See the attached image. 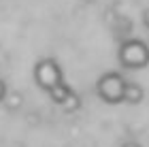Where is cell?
I'll return each instance as SVG.
<instances>
[{
  "mask_svg": "<svg viewBox=\"0 0 149 147\" xmlns=\"http://www.w3.org/2000/svg\"><path fill=\"white\" fill-rule=\"evenodd\" d=\"M47 94H49V98H51V100H53V102H56V105H62L64 100H66V98H68V96L72 94V90H70L68 85H66V83L62 81L60 85H56V88H53V90H49V92H47Z\"/></svg>",
  "mask_w": 149,
  "mask_h": 147,
  "instance_id": "obj_5",
  "label": "cell"
},
{
  "mask_svg": "<svg viewBox=\"0 0 149 147\" xmlns=\"http://www.w3.org/2000/svg\"><path fill=\"white\" fill-rule=\"evenodd\" d=\"M117 62L128 70H141L149 66V45L141 38H128L117 49Z\"/></svg>",
  "mask_w": 149,
  "mask_h": 147,
  "instance_id": "obj_1",
  "label": "cell"
},
{
  "mask_svg": "<svg viewBox=\"0 0 149 147\" xmlns=\"http://www.w3.org/2000/svg\"><path fill=\"white\" fill-rule=\"evenodd\" d=\"M143 24L147 26V30H149V9H145V13H143Z\"/></svg>",
  "mask_w": 149,
  "mask_h": 147,
  "instance_id": "obj_9",
  "label": "cell"
},
{
  "mask_svg": "<svg viewBox=\"0 0 149 147\" xmlns=\"http://www.w3.org/2000/svg\"><path fill=\"white\" fill-rule=\"evenodd\" d=\"M32 75H34L36 85H38L40 90H45V92L53 90L56 85H60V83L64 81V72H62V68H60L58 60H53V58L38 60V62L34 64Z\"/></svg>",
  "mask_w": 149,
  "mask_h": 147,
  "instance_id": "obj_3",
  "label": "cell"
},
{
  "mask_svg": "<svg viewBox=\"0 0 149 147\" xmlns=\"http://www.w3.org/2000/svg\"><path fill=\"white\" fill-rule=\"evenodd\" d=\"M121 147H141L139 143H126V145H121Z\"/></svg>",
  "mask_w": 149,
  "mask_h": 147,
  "instance_id": "obj_10",
  "label": "cell"
},
{
  "mask_svg": "<svg viewBox=\"0 0 149 147\" xmlns=\"http://www.w3.org/2000/svg\"><path fill=\"white\" fill-rule=\"evenodd\" d=\"M6 92H9V90H6V83L2 81V79H0V102H2V100H4V96H6Z\"/></svg>",
  "mask_w": 149,
  "mask_h": 147,
  "instance_id": "obj_8",
  "label": "cell"
},
{
  "mask_svg": "<svg viewBox=\"0 0 149 147\" xmlns=\"http://www.w3.org/2000/svg\"><path fill=\"white\" fill-rule=\"evenodd\" d=\"M124 90H126V79L119 72H104L96 81V94L107 105L124 102Z\"/></svg>",
  "mask_w": 149,
  "mask_h": 147,
  "instance_id": "obj_2",
  "label": "cell"
},
{
  "mask_svg": "<svg viewBox=\"0 0 149 147\" xmlns=\"http://www.w3.org/2000/svg\"><path fill=\"white\" fill-rule=\"evenodd\" d=\"M145 98V88L141 83L134 81H126V90H124V102L128 105H141Z\"/></svg>",
  "mask_w": 149,
  "mask_h": 147,
  "instance_id": "obj_4",
  "label": "cell"
},
{
  "mask_svg": "<svg viewBox=\"0 0 149 147\" xmlns=\"http://www.w3.org/2000/svg\"><path fill=\"white\" fill-rule=\"evenodd\" d=\"M2 102L6 105V109L9 111H15V109H19L22 107V94H17V92H6V96H4V100Z\"/></svg>",
  "mask_w": 149,
  "mask_h": 147,
  "instance_id": "obj_6",
  "label": "cell"
},
{
  "mask_svg": "<svg viewBox=\"0 0 149 147\" xmlns=\"http://www.w3.org/2000/svg\"><path fill=\"white\" fill-rule=\"evenodd\" d=\"M60 107H62L64 111H68V113H70V111H77V109H79V98H77V94L72 92V94H70L68 98H66Z\"/></svg>",
  "mask_w": 149,
  "mask_h": 147,
  "instance_id": "obj_7",
  "label": "cell"
}]
</instances>
